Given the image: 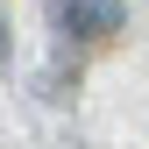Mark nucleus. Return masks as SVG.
Instances as JSON below:
<instances>
[{"mask_svg":"<svg viewBox=\"0 0 149 149\" xmlns=\"http://www.w3.org/2000/svg\"><path fill=\"white\" fill-rule=\"evenodd\" d=\"M0 57H7V22H0Z\"/></svg>","mask_w":149,"mask_h":149,"instance_id":"obj_2","label":"nucleus"},{"mask_svg":"<svg viewBox=\"0 0 149 149\" xmlns=\"http://www.w3.org/2000/svg\"><path fill=\"white\" fill-rule=\"evenodd\" d=\"M50 22H57L64 36H114L121 29V0H57V7H50Z\"/></svg>","mask_w":149,"mask_h":149,"instance_id":"obj_1","label":"nucleus"}]
</instances>
